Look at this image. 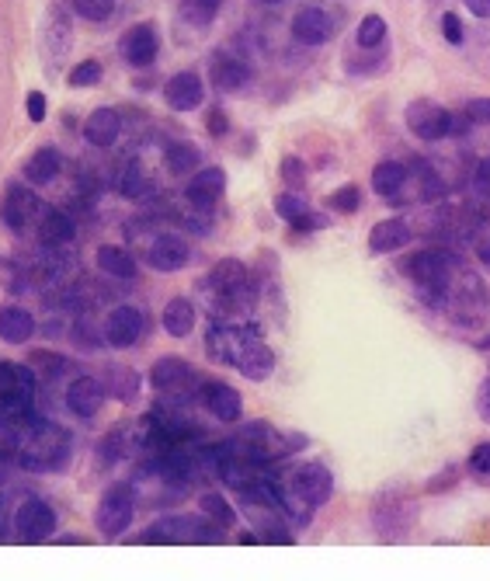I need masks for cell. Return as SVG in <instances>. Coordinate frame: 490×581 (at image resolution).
<instances>
[{"label":"cell","instance_id":"obj_1","mask_svg":"<svg viewBox=\"0 0 490 581\" xmlns=\"http://www.w3.org/2000/svg\"><path fill=\"white\" fill-rule=\"evenodd\" d=\"M206 352L212 362L240 369L247 380H268V376L275 373V352L261 341L258 328L212 324L206 334Z\"/></svg>","mask_w":490,"mask_h":581},{"label":"cell","instance_id":"obj_2","mask_svg":"<svg viewBox=\"0 0 490 581\" xmlns=\"http://www.w3.org/2000/svg\"><path fill=\"white\" fill-rule=\"evenodd\" d=\"M70 456V439L63 428L49 425V421L35 418L32 425L21 432L18 463L25 470H60Z\"/></svg>","mask_w":490,"mask_h":581},{"label":"cell","instance_id":"obj_3","mask_svg":"<svg viewBox=\"0 0 490 581\" xmlns=\"http://www.w3.org/2000/svg\"><path fill=\"white\" fill-rule=\"evenodd\" d=\"M206 286L230 314L233 310H254V303H258V282L247 272V265H240L233 258H223L219 265H212Z\"/></svg>","mask_w":490,"mask_h":581},{"label":"cell","instance_id":"obj_4","mask_svg":"<svg viewBox=\"0 0 490 581\" xmlns=\"http://www.w3.org/2000/svg\"><path fill=\"white\" fill-rule=\"evenodd\" d=\"M140 540L143 543H216L219 526L216 522L192 519V515H171V519L153 522Z\"/></svg>","mask_w":490,"mask_h":581},{"label":"cell","instance_id":"obj_5","mask_svg":"<svg viewBox=\"0 0 490 581\" xmlns=\"http://www.w3.org/2000/svg\"><path fill=\"white\" fill-rule=\"evenodd\" d=\"M133 515H136L133 488H129V484H112V488L101 495V505H98V512H94V526L105 536H119L129 529Z\"/></svg>","mask_w":490,"mask_h":581},{"label":"cell","instance_id":"obj_6","mask_svg":"<svg viewBox=\"0 0 490 581\" xmlns=\"http://www.w3.org/2000/svg\"><path fill=\"white\" fill-rule=\"evenodd\" d=\"M14 529H18L21 540L28 543H46L56 533V512L49 501L42 498H25L14 515Z\"/></svg>","mask_w":490,"mask_h":581},{"label":"cell","instance_id":"obj_7","mask_svg":"<svg viewBox=\"0 0 490 581\" xmlns=\"http://www.w3.org/2000/svg\"><path fill=\"white\" fill-rule=\"evenodd\" d=\"M452 119H456V115H452L449 108L435 105V101H414V105L407 108V126H411V133L428 143H438V140H445V136H452Z\"/></svg>","mask_w":490,"mask_h":581},{"label":"cell","instance_id":"obj_8","mask_svg":"<svg viewBox=\"0 0 490 581\" xmlns=\"http://www.w3.org/2000/svg\"><path fill=\"white\" fill-rule=\"evenodd\" d=\"M292 495L303 498L310 508L327 505L334 495V474L324 463H303V467L292 474Z\"/></svg>","mask_w":490,"mask_h":581},{"label":"cell","instance_id":"obj_9","mask_svg":"<svg viewBox=\"0 0 490 581\" xmlns=\"http://www.w3.org/2000/svg\"><path fill=\"white\" fill-rule=\"evenodd\" d=\"M404 272L411 275V282H418L421 289H438V293H445L449 272H452V258L445 251H418L404 265Z\"/></svg>","mask_w":490,"mask_h":581},{"label":"cell","instance_id":"obj_10","mask_svg":"<svg viewBox=\"0 0 490 581\" xmlns=\"http://www.w3.org/2000/svg\"><path fill=\"white\" fill-rule=\"evenodd\" d=\"M292 39H296L299 46H310V49L327 46V42L334 39L331 11H324V7H317V4L296 11V18H292Z\"/></svg>","mask_w":490,"mask_h":581},{"label":"cell","instance_id":"obj_11","mask_svg":"<svg viewBox=\"0 0 490 581\" xmlns=\"http://www.w3.org/2000/svg\"><path fill=\"white\" fill-rule=\"evenodd\" d=\"M122 56H126L129 67H150L160 53V35H157V25L153 21H140V25L126 28L119 42Z\"/></svg>","mask_w":490,"mask_h":581},{"label":"cell","instance_id":"obj_12","mask_svg":"<svg viewBox=\"0 0 490 581\" xmlns=\"http://www.w3.org/2000/svg\"><path fill=\"white\" fill-rule=\"evenodd\" d=\"M0 216H4V223L14 234H25V227H32L35 216H42L39 195L25 185H11L4 195V206H0Z\"/></svg>","mask_w":490,"mask_h":581},{"label":"cell","instance_id":"obj_13","mask_svg":"<svg viewBox=\"0 0 490 581\" xmlns=\"http://www.w3.org/2000/svg\"><path fill=\"white\" fill-rule=\"evenodd\" d=\"M146 331V321H143V310L140 307H115L108 314V324H105V341L112 348H133L136 341L143 338Z\"/></svg>","mask_w":490,"mask_h":581},{"label":"cell","instance_id":"obj_14","mask_svg":"<svg viewBox=\"0 0 490 581\" xmlns=\"http://www.w3.org/2000/svg\"><path fill=\"white\" fill-rule=\"evenodd\" d=\"M226 188V171L223 167H199L188 181L185 195H188V206L199 209V213H212V206L219 202Z\"/></svg>","mask_w":490,"mask_h":581},{"label":"cell","instance_id":"obj_15","mask_svg":"<svg viewBox=\"0 0 490 581\" xmlns=\"http://www.w3.org/2000/svg\"><path fill=\"white\" fill-rule=\"evenodd\" d=\"M188 258H192V251H188V244L181 241V237L174 234H160L150 241V248H146V265L157 268V272L171 275V272H181V268L188 265Z\"/></svg>","mask_w":490,"mask_h":581},{"label":"cell","instance_id":"obj_16","mask_svg":"<svg viewBox=\"0 0 490 581\" xmlns=\"http://www.w3.org/2000/svg\"><path fill=\"white\" fill-rule=\"evenodd\" d=\"M105 383L94 380V376H77V380L67 387V408L77 418H94L101 408H105Z\"/></svg>","mask_w":490,"mask_h":581},{"label":"cell","instance_id":"obj_17","mask_svg":"<svg viewBox=\"0 0 490 581\" xmlns=\"http://www.w3.org/2000/svg\"><path fill=\"white\" fill-rule=\"evenodd\" d=\"M192 380H195L192 366H188L185 359H178V355H164V359H157L150 369V383L157 394H181Z\"/></svg>","mask_w":490,"mask_h":581},{"label":"cell","instance_id":"obj_18","mask_svg":"<svg viewBox=\"0 0 490 581\" xmlns=\"http://www.w3.org/2000/svg\"><path fill=\"white\" fill-rule=\"evenodd\" d=\"M164 98H167V105H171L174 112H192V108H199L202 98H206V87H202L199 74L181 70V74H174L171 81H167Z\"/></svg>","mask_w":490,"mask_h":581},{"label":"cell","instance_id":"obj_19","mask_svg":"<svg viewBox=\"0 0 490 581\" xmlns=\"http://www.w3.org/2000/svg\"><path fill=\"white\" fill-rule=\"evenodd\" d=\"M202 404H206V411L216 421H240V415H244V401H240V394L223 380H212L202 387Z\"/></svg>","mask_w":490,"mask_h":581},{"label":"cell","instance_id":"obj_20","mask_svg":"<svg viewBox=\"0 0 490 581\" xmlns=\"http://www.w3.org/2000/svg\"><path fill=\"white\" fill-rule=\"evenodd\" d=\"M414 241V230L407 227V220L400 216H390V220H379L376 227L369 230V251L372 254H393Z\"/></svg>","mask_w":490,"mask_h":581},{"label":"cell","instance_id":"obj_21","mask_svg":"<svg viewBox=\"0 0 490 581\" xmlns=\"http://www.w3.org/2000/svg\"><path fill=\"white\" fill-rule=\"evenodd\" d=\"M122 136V115L115 112V108H94L91 115H87L84 122V140L91 143V147H112L115 140Z\"/></svg>","mask_w":490,"mask_h":581},{"label":"cell","instance_id":"obj_22","mask_svg":"<svg viewBox=\"0 0 490 581\" xmlns=\"http://www.w3.org/2000/svg\"><path fill=\"white\" fill-rule=\"evenodd\" d=\"M209 81L216 91L223 94H237L244 91L247 84H251V70H247V63L233 60V56H216L209 67Z\"/></svg>","mask_w":490,"mask_h":581},{"label":"cell","instance_id":"obj_23","mask_svg":"<svg viewBox=\"0 0 490 581\" xmlns=\"http://www.w3.org/2000/svg\"><path fill=\"white\" fill-rule=\"evenodd\" d=\"M73 234H77V227H73V220L63 209H42L39 216V241L46 244V248H63V244L73 241Z\"/></svg>","mask_w":490,"mask_h":581},{"label":"cell","instance_id":"obj_24","mask_svg":"<svg viewBox=\"0 0 490 581\" xmlns=\"http://www.w3.org/2000/svg\"><path fill=\"white\" fill-rule=\"evenodd\" d=\"M407 178H411V171L400 161H379L372 167V192H376L379 199H397V195L404 192Z\"/></svg>","mask_w":490,"mask_h":581},{"label":"cell","instance_id":"obj_25","mask_svg":"<svg viewBox=\"0 0 490 581\" xmlns=\"http://www.w3.org/2000/svg\"><path fill=\"white\" fill-rule=\"evenodd\" d=\"M35 334V317L25 307H0V338L7 345H25Z\"/></svg>","mask_w":490,"mask_h":581},{"label":"cell","instance_id":"obj_26","mask_svg":"<svg viewBox=\"0 0 490 581\" xmlns=\"http://www.w3.org/2000/svg\"><path fill=\"white\" fill-rule=\"evenodd\" d=\"M60 171H63V157H60V150H53V147H39L25 161V178L32 181V185H53V181L60 178Z\"/></svg>","mask_w":490,"mask_h":581},{"label":"cell","instance_id":"obj_27","mask_svg":"<svg viewBox=\"0 0 490 581\" xmlns=\"http://www.w3.org/2000/svg\"><path fill=\"white\" fill-rule=\"evenodd\" d=\"M195 321H199L195 303L185 300V296H174V300L164 307V331L171 334V338H188L195 328Z\"/></svg>","mask_w":490,"mask_h":581},{"label":"cell","instance_id":"obj_28","mask_svg":"<svg viewBox=\"0 0 490 581\" xmlns=\"http://www.w3.org/2000/svg\"><path fill=\"white\" fill-rule=\"evenodd\" d=\"M98 268L115 279H136V258L119 244H101L98 248Z\"/></svg>","mask_w":490,"mask_h":581},{"label":"cell","instance_id":"obj_29","mask_svg":"<svg viewBox=\"0 0 490 581\" xmlns=\"http://www.w3.org/2000/svg\"><path fill=\"white\" fill-rule=\"evenodd\" d=\"M164 164L171 174H192V171H199L202 154L192 143H171V147L164 150Z\"/></svg>","mask_w":490,"mask_h":581},{"label":"cell","instance_id":"obj_30","mask_svg":"<svg viewBox=\"0 0 490 581\" xmlns=\"http://www.w3.org/2000/svg\"><path fill=\"white\" fill-rule=\"evenodd\" d=\"M105 390L112 397H119V401H133V397L140 394V376L126 366H112L105 376Z\"/></svg>","mask_w":490,"mask_h":581},{"label":"cell","instance_id":"obj_31","mask_svg":"<svg viewBox=\"0 0 490 581\" xmlns=\"http://www.w3.org/2000/svg\"><path fill=\"white\" fill-rule=\"evenodd\" d=\"M223 11V0H181V18L195 28H206L219 18Z\"/></svg>","mask_w":490,"mask_h":581},{"label":"cell","instance_id":"obj_32","mask_svg":"<svg viewBox=\"0 0 490 581\" xmlns=\"http://www.w3.org/2000/svg\"><path fill=\"white\" fill-rule=\"evenodd\" d=\"M386 18H379V14H365L362 21H358V32H355V42L362 49H379L386 42Z\"/></svg>","mask_w":490,"mask_h":581},{"label":"cell","instance_id":"obj_33","mask_svg":"<svg viewBox=\"0 0 490 581\" xmlns=\"http://www.w3.org/2000/svg\"><path fill=\"white\" fill-rule=\"evenodd\" d=\"M202 505V515H209L212 522H216L219 529H230L233 522H237V512H233V505L226 501L223 495H216V491H209V495L199 498Z\"/></svg>","mask_w":490,"mask_h":581},{"label":"cell","instance_id":"obj_34","mask_svg":"<svg viewBox=\"0 0 490 581\" xmlns=\"http://www.w3.org/2000/svg\"><path fill=\"white\" fill-rule=\"evenodd\" d=\"M327 206H331L334 213H341V216L358 213V209H362V188H358V185H341V188H334L331 199H327Z\"/></svg>","mask_w":490,"mask_h":581},{"label":"cell","instance_id":"obj_35","mask_svg":"<svg viewBox=\"0 0 490 581\" xmlns=\"http://www.w3.org/2000/svg\"><path fill=\"white\" fill-rule=\"evenodd\" d=\"M119 192L126 199H140L146 192V174H143V164L140 161H129L122 167V178H119Z\"/></svg>","mask_w":490,"mask_h":581},{"label":"cell","instance_id":"obj_36","mask_svg":"<svg viewBox=\"0 0 490 581\" xmlns=\"http://www.w3.org/2000/svg\"><path fill=\"white\" fill-rule=\"evenodd\" d=\"M21 449V428L11 418H0V463L18 460Z\"/></svg>","mask_w":490,"mask_h":581},{"label":"cell","instance_id":"obj_37","mask_svg":"<svg viewBox=\"0 0 490 581\" xmlns=\"http://www.w3.org/2000/svg\"><path fill=\"white\" fill-rule=\"evenodd\" d=\"M73 11H77L84 21L101 25V21H108L115 14V0H73Z\"/></svg>","mask_w":490,"mask_h":581},{"label":"cell","instance_id":"obj_38","mask_svg":"<svg viewBox=\"0 0 490 581\" xmlns=\"http://www.w3.org/2000/svg\"><path fill=\"white\" fill-rule=\"evenodd\" d=\"M275 213H279L285 223H292V220H299L303 213H310V202H306L303 195H296V192H282L279 199H275Z\"/></svg>","mask_w":490,"mask_h":581},{"label":"cell","instance_id":"obj_39","mask_svg":"<svg viewBox=\"0 0 490 581\" xmlns=\"http://www.w3.org/2000/svg\"><path fill=\"white\" fill-rule=\"evenodd\" d=\"M101 74H105V70H101L98 60H80L77 67L67 74V84L70 87H94L101 81Z\"/></svg>","mask_w":490,"mask_h":581},{"label":"cell","instance_id":"obj_40","mask_svg":"<svg viewBox=\"0 0 490 581\" xmlns=\"http://www.w3.org/2000/svg\"><path fill=\"white\" fill-rule=\"evenodd\" d=\"M414 174H418V178H421V192H424V199H438V195H442V178H438V174L431 171V164L418 161V164H414Z\"/></svg>","mask_w":490,"mask_h":581},{"label":"cell","instance_id":"obj_41","mask_svg":"<svg viewBox=\"0 0 490 581\" xmlns=\"http://www.w3.org/2000/svg\"><path fill=\"white\" fill-rule=\"evenodd\" d=\"M282 181H285V185H292V188H303L306 164L299 161V157H285V161H282Z\"/></svg>","mask_w":490,"mask_h":581},{"label":"cell","instance_id":"obj_42","mask_svg":"<svg viewBox=\"0 0 490 581\" xmlns=\"http://www.w3.org/2000/svg\"><path fill=\"white\" fill-rule=\"evenodd\" d=\"M442 35H445V42H452V46H463L466 32H463V21H459V14H452V11L442 14Z\"/></svg>","mask_w":490,"mask_h":581},{"label":"cell","instance_id":"obj_43","mask_svg":"<svg viewBox=\"0 0 490 581\" xmlns=\"http://www.w3.org/2000/svg\"><path fill=\"white\" fill-rule=\"evenodd\" d=\"M470 470L480 477L490 474V442H477V446L470 449Z\"/></svg>","mask_w":490,"mask_h":581},{"label":"cell","instance_id":"obj_44","mask_svg":"<svg viewBox=\"0 0 490 581\" xmlns=\"http://www.w3.org/2000/svg\"><path fill=\"white\" fill-rule=\"evenodd\" d=\"M466 119L477 122V126H490V98L466 101Z\"/></svg>","mask_w":490,"mask_h":581},{"label":"cell","instance_id":"obj_45","mask_svg":"<svg viewBox=\"0 0 490 581\" xmlns=\"http://www.w3.org/2000/svg\"><path fill=\"white\" fill-rule=\"evenodd\" d=\"M25 112H28V119H32L35 126H39V122L46 119V94H42V91H28Z\"/></svg>","mask_w":490,"mask_h":581},{"label":"cell","instance_id":"obj_46","mask_svg":"<svg viewBox=\"0 0 490 581\" xmlns=\"http://www.w3.org/2000/svg\"><path fill=\"white\" fill-rule=\"evenodd\" d=\"M292 227H296L299 234H313V230H324V227H327V216H320V213H303L299 220H292Z\"/></svg>","mask_w":490,"mask_h":581},{"label":"cell","instance_id":"obj_47","mask_svg":"<svg viewBox=\"0 0 490 581\" xmlns=\"http://www.w3.org/2000/svg\"><path fill=\"white\" fill-rule=\"evenodd\" d=\"M206 129H209V136H226V133H230V115H226L223 108H212Z\"/></svg>","mask_w":490,"mask_h":581},{"label":"cell","instance_id":"obj_48","mask_svg":"<svg viewBox=\"0 0 490 581\" xmlns=\"http://www.w3.org/2000/svg\"><path fill=\"white\" fill-rule=\"evenodd\" d=\"M473 185H477L480 195H487L490 199V157L477 161V167H473Z\"/></svg>","mask_w":490,"mask_h":581},{"label":"cell","instance_id":"obj_49","mask_svg":"<svg viewBox=\"0 0 490 581\" xmlns=\"http://www.w3.org/2000/svg\"><path fill=\"white\" fill-rule=\"evenodd\" d=\"M98 460H101V467H112L115 460H119V435H108V439H101V446H98Z\"/></svg>","mask_w":490,"mask_h":581},{"label":"cell","instance_id":"obj_50","mask_svg":"<svg viewBox=\"0 0 490 581\" xmlns=\"http://www.w3.org/2000/svg\"><path fill=\"white\" fill-rule=\"evenodd\" d=\"M477 415L490 425V376L480 383V394H477Z\"/></svg>","mask_w":490,"mask_h":581},{"label":"cell","instance_id":"obj_51","mask_svg":"<svg viewBox=\"0 0 490 581\" xmlns=\"http://www.w3.org/2000/svg\"><path fill=\"white\" fill-rule=\"evenodd\" d=\"M32 359H39V362H46V373L49 376H56V373H63L67 369V359H60V355H46V352H35Z\"/></svg>","mask_w":490,"mask_h":581},{"label":"cell","instance_id":"obj_52","mask_svg":"<svg viewBox=\"0 0 490 581\" xmlns=\"http://www.w3.org/2000/svg\"><path fill=\"white\" fill-rule=\"evenodd\" d=\"M463 4L470 7L473 18H484V21H490V0H463Z\"/></svg>","mask_w":490,"mask_h":581},{"label":"cell","instance_id":"obj_53","mask_svg":"<svg viewBox=\"0 0 490 581\" xmlns=\"http://www.w3.org/2000/svg\"><path fill=\"white\" fill-rule=\"evenodd\" d=\"M477 258H480V265L490 268V237H484V241L477 244Z\"/></svg>","mask_w":490,"mask_h":581},{"label":"cell","instance_id":"obj_54","mask_svg":"<svg viewBox=\"0 0 490 581\" xmlns=\"http://www.w3.org/2000/svg\"><path fill=\"white\" fill-rule=\"evenodd\" d=\"M477 348H480V352H490V331L477 341Z\"/></svg>","mask_w":490,"mask_h":581},{"label":"cell","instance_id":"obj_55","mask_svg":"<svg viewBox=\"0 0 490 581\" xmlns=\"http://www.w3.org/2000/svg\"><path fill=\"white\" fill-rule=\"evenodd\" d=\"M254 4H261V7H279V4H285V0H254Z\"/></svg>","mask_w":490,"mask_h":581}]
</instances>
